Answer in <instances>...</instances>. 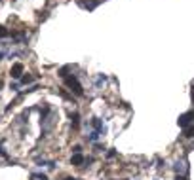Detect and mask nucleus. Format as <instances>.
<instances>
[{"mask_svg":"<svg viewBox=\"0 0 194 180\" xmlns=\"http://www.w3.org/2000/svg\"><path fill=\"white\" fill-rule=\"evenodd\" d=\"M71 123H72V127H78L80 125V116L76 114V112H74V114H71Z\"/></svg>","mask_w":194,"mask_h":180,"instance_id":"obj_7","label":"nucleus"},{"mask_svg":"<svg viewBox=\"0 0 194 180\" xmlns=\"http://www.w3.org/2000/svg\"><path fill=\"white\" fill-rule=\"evenodd\" d=\"M0 61H2V53H0Z\"/></svg>","mask_w":194,"mask_h":180,"instance_id":"obj_16","label":"nucleus"},{"mask_svg":"<svg viewBox=\"0 0 194 180\" xmlns=\"http://www.w3.org/2000/svg\"><path fill=\"white\" fill-rule=\"evenodd\" d=\"M65 84H67V87L71 89L76 97H82V95H84V87H82V84L78 82L76 76H67V78H65Z\"/></svg>","mask_w":194,"mask_h":180,"instance_id":"obj_1","label":"nucleus"},{"mask_svg":"<svg viewBox=\"0 0 194 180\" xmlns=\"http://www.w3.org/2000/svg\"><path fill=\"white\" fill-rule=\"evenodd\" d=\"M84 161H86V157H84L82 154H74V155L71 157V163H72L74 167H80V165H82Z\"/></svg>","mask_w":194,"mask_h":180,"instance_id":"obj_5","label":"nucleus"},{"mask_svg":"<svg viewBox=\"0 0 194 180\" xmlns=\"http://www.w3.org/2000/svg\"><path fill=\"white\" fill-rule=\"evenodd\" d=\"M183 171H187V165L183 163V161H177V163H175V173L179 174V173H183Z\"/></svg>","mask_w":194,"mask_h":180,"instance_id":"obj_8","label":"nucleus"},{"mask_svg":"<svg viewBox=\"0 0 194 180\" xmlns=\"http://www.w3.org/2000/svg\"><path fill=\"white\" fill-rule=\"evenodd\" d=\"M65 180H80V178H72V176H67Z\"/></svg>","mask_w":194,"mask_h":180,"instance_id":"obj_15","label":"nucleus"},{"mask_svg":"<svg viewBox=\"0 0 194 180\" xmlns=\"http://www.w3.org/2000/svg\"><path fill=\"white\" fill-rule=\"evenodd\" d=\"M114 155H116V150H112V148H110V150L107 152V157L110 159V157H114Z\"/></svg>","mask_w":194,"mask_h":180,"instance_id":"obj_13","label":"nucleus"},{"mask_svg":"<svg viewBox=\"0 0 194 180\" xmlns=\"http://www.w3.org/2000/svg\"><path fill=\"white\" fill-rule=\"evenodd\" d=\"M192 118H194V112H187V114H183V116L179 118V127H183V129H185L187 125H190Z\"/></svg>","mask_w":194,"mask_h":180,"instance_id":"obj_2","label":"nucleus"},{"mask_svg":"<svg viewBox=\"0 0 194 180\" xmlns=\"http://www.w3.org/2000/svg\"><path fill=\"white\" fill-rule=\"evenodd\" d=\"M6 36H10V30L4 25H0V38H6Z\"/></svg>","mask_w":194,"mask_h":180,"instance_id":"obj_10","label":"nucleus"},{"mask_svg":"<svg viewBox=\"0 0 194 180\" xmlns=\"http://www.w3.org/2000/svg\"><path fill=\"white\" fill-rule=\"evenodd\" d=\"M183 137L185 139H194V123H190V125H187L183 129Z\"/></svg>","mask_w":194,"mask_h":180,"instance_id":"obj_6","label":"nucleus"},{"mask_svg":"<svg viewBox=\"0 0 194 180\" xmlns=\"http://www.w3.org/2000/svg\"><path fill=\"white\" fill-rule=\"evenodd\" d=\"M10 74H11V78H15V80H19V78L23 76V65H21V63H15L14 66H11Z\"/></svg>","mask_w":194,"mask_h":180,"instance_id":"obj_3","label":"nucleus"},{"mask_svg":"<svg viewBox=\"0 0 194 180\" xmlns=\"http://www.w3.org/2000/svg\"><path fill=\"white\" fill-rule=\"evenodd\" d=\"M99 137H101V135H99L97 131H91V133L88 135V140H89V142H95V140H97Z\"/></svg>","mask_w":194,"mask_h":180,"instance_id":"obj_9","label":"nucleus"},{"mask_svg":"<svg viewBox=\"0 0 194 180\" xmlns=\"http://www.w3.org/2000/svg\"><path fill=\"white\" fill-rule=\"evenodd\" d=\"M91 125L95 127V131H97L99 135H105V131H107V129H105V125H103V121H101V119L93 118V119H91Z\"/></svg>","mask_w":194,"mask_h":180,"instance_id":"obj_4","label":"nucleus"},{"mask_svg":"<svg viewBox=\"0 0 194 180\" xmlns=\"http://www.w3.org/2000/svg\"><path fill=\"white\" fill-rule=\"evenodd\" d=\"M31 178H36V180H48V174H44V173H38V174H32Z\"/></svg>","mask_w":194,"mask_h":180,"instance_id":"obj_12","label":"nucleus"},{"mask_svg":"<svg viewBox=\"0 0 194 180\" xmlns=\"http://www.w3.org/2000/svg\"><path fill=\"white\" fill-rule=\"evenodd\" d=\"M72 150H74V154H80V152H82V146H74Z\"/></svg>","mask_w":194,"mask_h":180,"instance_id":"obj_14","label":"nucleus"},{"mask_svg":"<svg viewBox=\"0 0 194 180\" xmlns=\"http://www.w3.org/2000/svg\"><path fill=\"white\" fill-rule=\"evenodd\" d=\"M0 85H2V84H0Z\"/></svg>","mask_w":194,"mask_h":180,"instance_id":"obj_17","label":"nucleus"},{"mask_svg":"<svg viewBox=\"0 0 194 180\" xmlns=\"http://www.w3.org/2000/svg\"><path fill=\"white\" fill-rule=\"evenodd\" d=\"M32 80H34V78H32L31 74H27V76H21V84H25V85H27V84H31Z\"/></svg>","mask_w":194,"mask_h":180,"instance_id":"obj_11","label":"nucleus"}]
</instances>
